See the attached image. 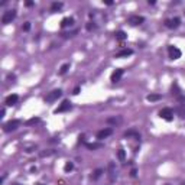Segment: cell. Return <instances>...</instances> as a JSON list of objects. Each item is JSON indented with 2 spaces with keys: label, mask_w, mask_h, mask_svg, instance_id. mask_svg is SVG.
<instances>
[{
  "label": "cell",
  "mask_w": 185,
  "mask_h": 185,
  "mask_svg": "<svg viewBox=\"0 0 185 185\" xmlns=\"http://www.w3.org/2000/svg\"><path fill=\"white\" fill-rule=\"evenodd\" d=\"M107 124H120L121 123V116H113V117H107L106 119Z\"/></svg>",
  "instance_id": "5bb4252c"
},
{
  "label": "cell",
  "mask_w": 185,
  "mask_h": 185,
  "mask_svg": "<svg viewBox=\"0 0 185 185\" xmlns=\"http://www.w3.org/2000/svg\"><path fill=\"white\" fill-rule=\"evenodd\" d=\"M101 174H103V169H100V168H98V169H95V171H94V174L91 175V179H94V181H95V179H98V178L101 176Z\"/></svg>",
  "instance_id": "ffe728a7"
},
{
  "label": "cell",
  "mask_w": 185,
  "mask_h": 185,
  "mask_svg": "<svg viewBox=\"0 0 185 185\" xmlns=\"http://www.w3.org/2000/svg\"><path fill=\"white\" fill-rule=\"evenodd\" d=\"M116 178H117L116 165H114V162H109V179H110V182H114Z\"/></svg>",
  "instance_id": "ba28073f"
},
{
  "label": "cell",
  "mask_w": 185,
  "mask_h": 185,
  "mask_svg": "<svg viewBox=\"0 0 185 185\" xmlns=\"http://www.w3.org/2000/svg\"><path fill=\"white\" fill-rule=\"evenodd\" d=\"M61 95H62V91H61L59 88H58V90H54V91H51L45 97V101L46 103H54V101H56Z\"/></svg>",
  "instance_id": "8992f818"
},
{
  "label": "cell",
  "mask_w": 185,
  "mask_h": 185,
  "mask_svg": "<svg viewBox=\"0 0 185 185\" xmlns=\"http://www.w3.org/2000/svg\"><path fill=\"white\" fill-rule=\"evenodd\" d=\"M176 113H178L182 119H185V103L184 104H179V106L176 107Z\"/></svg>",
  "instance_id": "ac0fdd59"
},
{
  "label": "cell",
  "mask_w": 185,
  "mask_h": 185,
  "mask_svg": "<svg viewBox=\"0 0 185 185\" xmlns=\"http://www.w3.org/2000/svg\"><path fill=\"white\" fill-rule=\"evenodd\" d=\"M62 6H64L62 1H54L51 4V12H58L59 9H62Z\"/></svg>",
  "instance_id": "e0dca14e"
},
{
  "label": "cell",
  "mask_w": 185,
  "mask_h": 185,
  "mask_svg": "<svg viewBox=\"0 0 185 185\" xmlns=\"http://www.w3.org/2000/svg\"><path fill=\"white\" fill-rule=\"evenodd\" d=\"M145 22V18L143 16H139V15H130L127 18V23L132 25V26H138V25H142Z\"/></svg>",
  "instance_id": "5b68a950"
},
{
  "label": "cell",
  "mask_w": 185,
  "mask_h": 185,
  "mask_svg": "<svg viewBox=\"0 0 185 185\" xmlns=\"http://www.w3.org/2000/svg\"><path fill=\"white\" fill-rule=\"evenodd\" d=\"M161 98H162L161 94H149L148 97H146L148 101H158V100H161Z\"/></svg>",
  "instance_id": "d6986e66"
},
{
  "label": "cell",
  "mask_w": 185,
  "mask_h": 185,
  "mask_svg": "<svg viewBox=\"0 0 185 185\" xmlns=\"http://www.w3.org/2000/svg\"><path fill=\"white\" fill-rule=\"evenodd\" d=\"M111 133H113V129H111V127H106V129H101V130H98V132H97V139H98V140H103V139L109 138Z\"/></svg>",
  "instance_id": "9c48e42d"
},
{
  "label": "cell",
  "mask_w": 185,
  "mask_h": 185,
  "mask_svg": "<svg viewBox=\"0 0 185 185\" xmlns=\"http://www.w3.org/2000/svg\"><path fill=\"white\" fill-rule=\"evenodd\" d=\"M54 153H55V150H49V152H41V158L51 156V155H54Z\"/></svg>",
  "instance_id": "484cf974"
},
{
  "label": "cell",
  "mask_w": 185,
  "mask_h": 185,
  "mask_svg": "<svg viewBox=\"0 0 185 185\" xmlns=\"http://www.w3.org/2000/svg\"><path fill=\"white\" fill-rule=\"evenodd\" d=\"M73 169H74V164H73V162H67V164H65V166H64L65 172H70V171H73Z\"/></svg>",
  "instance_id": "603a6c76"
},
{
  "label": "cell",
  "mask_w": 185,
  "mask_h": 185,
  "mask_svg": "<svg viewBox=\"0 0 185 185\" xmlns=\"http://www.w3.org/2000/svg\"><path fill=\"white\" fill-rule=\"evenodd\" d=\"M68 70H70V64H64L62 67H61V70H59V74H61V75H64L65 73L68 71Z\"/></svg>",
  "instance_id": "cb8c5ba5"
},
{
  "label": "cell",
  "mask_w": 185,
  "mask_h": 185,
  "mask_svg": "<svg viewBox=\"0 0 185 185\" xmlns=\"http://www.w3.org/2000/svg\"><path fill=\"white\" fill-rule=\"evenodd\" d=\"M80 90H81L80 87H75V88H74V91H73V94H74V95H77V94L80 92Z\"/></svg>",
  "instance_id": "4dcf8cb0"
},
{
  "label": "cell",
  "mask_w": 185,
  "mask_h": 185,
  "mask_svg": "<svg viewBox=\"0 0 185 185\" xmlns=\"http://www.w3.org/2000/svg\"><path fill=\"white\" fill-rule=\"evenodd\" d=\"M123 74H124V70H121V68L116 70V71L111 74V77H110L111 83H119V81L121 80V77H123Z\"/></svg>",
  "instance_id": "8fae6325"
},
{
  "label": "cell",
  "mask_w": 185,
  "mask_h": 185,
  "mask_svg": "<svg viewBox=\"0 0 185 185\" xmlns=\"http://www.w3.org/2000/svg\"><path fill=\"white\" fill-rule=\"evenodd\" d=\"M159 117L166 121H172L174 120V110L169 109V107H164L162 110L159 111Z\"/></svg>",
  "instance_id": "7a4b0ae2"
},
{
  "label": "cell",
  "mask_w": 185,
  "mask_h": 185,
  "mask_svg": "<svg viewBox=\"0 0 185 185\" xmlns=\"http://www.w3.org/2000/svg\"><path fill=\"white\" fill-rule=\"evenodd\" d=\"M18 101H19V95H18V94H10V95L6 97L4 104H6V106H9V107H12V106H15Z\"/></svg>",
  "instance_id": "7c38bea8"
},
{
  "label": "cell",
  "mask_w": 185,
  "mask_h": 185,
  "mask_svg": "<svg viewBox=\"0 0 185 185\" xmlns=\"http://www.w3.org/2000/svg\"><path fill=\"white\" fill-rule=\"evenodd\" d=\"M29 29H30V22H25V25H23V30L28 32Z\"/></svg>",
  "instance_id": "f1b7e54d"
},
{
  "label": "cell",
  "mask_w": 185,
  "mask_h": 185,
  "mask_svg": "<svg viewBox=\"0 0 185 185\" xmlns=\"http://www.w3.org/2000/svg\"><path fill=\"white\" fill-rule=\"evenodd\" d=\"M26 6L30 7V6H33V1H26Z\"/></svg>",
  "instance_id": "d6a6232c"
},
{
  "label": "cell",
  "mask_w": 185,
  "mask_h": 185,
  "mask_svg": "<svg viewBox=\"0 0 185 185\" xmlns=\"http://www.w3.org/2000/svg\"><path fill=\"white\" fill-rule=\"evenodd\" d=\"M136 138V139H140V135H139V132H136L135 129H130L127 132H124V138Z\"/></svg>",
  "instance_id": "2e32d148"
},
{
  "label": "cell",
  "mask_w": 185,
  "mask_h": 185,
  "mask_svg": "<svg viewBox=\"0 0 185 185\" xmlns=\"http://www.w3.org/2000/svg\"><path fill=\"white\" fill-rule=\"evenodd\" d=\"M132 54H133V49L124 48V49H121V51H119V52L116 54V58H126V56H130Z\"/></svg>",
  "instance_id": "4fadbf2b"
},
{
  "label": "cell",
  "mask_w": 185,
  "mask_h": 185,
  "mask_svg": "<svg viewBox=\"0 0 185 185\" xmlns=\"http://www.w3.org/2000/svg\"><path fill=\"white\" fill-rule=\"evenodd\" d=\"M4 113H6V110H4V109H1V111H0V114H1V116H0V117H3V116H4Z\"/></svg>",
  "instance_id": "836d02e7"
},
{
  "label": "cell",
  "mask_w": 185,
  "mask_h": 185,
  "mask_svg": "<svg viewBox=\"0 0 185 185\" xmlns=\"http://www.w3.org/2000/svg\"><path fill=\"white\" fill-rule=\"evenodd\" d=\"M181 25V19L179 18H172V19H166L165 20V26L169 29H176Z\"/></svg>",
  "instance_id": "52a82bcc"
},
{
  "label": "cell",
  "mask_w": 185,
  "mask_h": 185,
  "mask_svg": "<svg viewBox=\"0 0 185 185\" xmlns=\"http://www.w3.org/2000/svg\"><path fill=\"white\" fill-rule=\"evenodd\" d=\"M95 26H97V25H95L94 22H88V23H87V30H92V29H95Z\"/></svg>",
  "instance_id": "4316f807"
},
{
  "label": "cell",
  "mask_w": 185,
  "mask_h": 185,
  "mask_svg": "<svg viewBox=\"0 0 185 185\" xmlns=\"http://www.w3.org/2000/svg\"><path fill=\"white\" fill-rule=\"evenodd\" d=\"M74 25V18H64L61 22V28H68Z\"/></svg>",
  "instance_id": "9a60e30c"
},
{
  "label": "cell",
  "mask_w": 185,
  "mask_h": 185,
  "mask_svg": "<svg viewBox=\"0 0 185 185\" xmlns=\"http://www.w3.org/2000/svg\"><path fill=\"white\" fill-rule=\"evenodd\" d=\"M71 101H68V100H64V101L61 103V106L58 107V109H55V113L58 114V113H64V111H68L71 110Z\"/></svg>",
  "instance_id": "30bf717a"
},
{
  "label": "cell",
  "mask_w": 185,
  "mask_h": 185,
  "mask_svg": "<svg viewBox=\"0 0 185 185\" xmlns=\"http://www.w3.org/2000/svg\"><path fill=\"white\" fill-rule=\"evenodd\" d=\"M38 185H42V184H38Z\"/></svg>",
  "instance_id": "8d00e7d4"
},
{
  "label": "cell",
  "mask_w": 185,
  "mask_h": 185,
  "mask_svg": "<svg viewBox=\"0 0 185 185\" xmlns=\"http://www.w3.org/2000/svg\"><path fill=\"white\" fill-rule=\"evenodd\" d=\"M130 175H132V176H136V169H132V172H130Z\"/></svg>",
  "instance_id": "1f68e13d"
},
{
  "label": "cell",
  "mask_w": 185,
  "mask_h": 185,
  "mask_svg": "<svg viewBox=\"0 0 185 185\" xmlns=\"http://www.w3.org/2000/svg\"><path fill=\"white\" fill-rule=\"evenodd\" d=\"M20 123H22L20 120H10V121H7V123L3 124V130H4L6 133L13 132V130H16L19 126H20Z\"/></svg>",
  "instance_id": "3957f363"
},
{
  "label": "cell",
  "mask_w": 185,
  "mask_h": 185,
  "mask_svg": "<svg viewBox=\"0 0 185 185\" xmlns=\"http://www.w3.org/2000/svg\"><path fill=\"white\" fill-rule=\"evenodd\" d=\"M15 18H16V10L15 9L6 10L3 13V16H1V23L3 25H9V23H12V20H15Z\"/></svg>",
  "instance_id": "6da1fadb"
},
{
  "label": "cell",
  "mask_w": 185,
  "mask_h": 185,
  "mask_svg": "<svg viewBox=\"0 0 185 185\" xmlns=\"http://www.w3.org/2000/svg\"><path fill=\"white\" fill-rule=\"evenodd\" d=\"M12 185H19V184H12Z\"/></svg>",
  "instance_id": "e575fe53"
},
{
  "label": "cell",
  "mask_w": 185,
  "mask_h": 185,
  "mask_svg": "<svg viewBox=\"0 0 185 185\" xmlns=\"http://www.w3.org/2000/svg\"><path fill=\"white\" fill-rule=\"evenodd\" d=\"M117 156L120 161H124V158H126V152H124V149H119V152H117Z\"/></svg>",
  "instance_id": "d4e9b609"
},
{
  "label": "cell",
  "mask_w": 185,
  "mask_h": 185,
  "mask_svg": "<svg viewBox=\"0 0 185 185\" xmlns=\"http://www.w3.org/2000/svg\"><path fill=\"white\" fill-rule=\"evenodd\" d=\"M38 121H39V117H33V119H30V120L26 121V124H35Z\"/></svg>",
  "instance_id": "83f0119b"
},
{
  "label": "cell",
  "mask_w": 185,
  "mask_h": 185,
  "mask_svg": "<svg viewBox=\"0 0 185 185\" xmlns=\"http://www.w3.org/2000/svg\"><path fill=\"white\" fill-rule=\"evenodd\" d=\"M168 54H169V58H171V59H179L181 55H182L181 49L176 48V46H174V45L168 46Z\"/></svg>",
  "instance_id": "277c9868"
},
{
  "label": "cell",
  "mask_w": 185,
  "mask_h": 185,
  "mask_svg": "<svg viewBox=\"0 0 185 185\" xmlns=\"http://www.w3.org/2000/svg\"><path fill=\"white\" fill-rule=\"evenodd\" d=\"M33 150H36V146H29V148H25V152H28V153L33 152Z\"/></svg>",
  "instance_id": "f546056e"
},
{
  "label": "cell",
  "mask_w": 185,
  "mask_h": 185,
  "mask_svg": "<svg viewBox=\"0 0 185 185\" xmlns=\"http://www.w3.org/2000/svg\"><path fill=\"white\" fill-rule=\"evenodd\" d=\"M114 35H116V39H120V41H123V39H126V38H127V35H126V33H124L123 30H119V32H116Z\"/></svg>",
  "instance_id": "7402d4cb"
},
{
  "label": "cell",
  "mask_w": 185,
  "mask_h": 185,
  "mask_svg": "<svg viewBox=\"0 0 185 185\" xmlns=\"http://www.w3.org/2000/svg\"><path fill=\"white\" fill-rule=\"evenodd\" d=\"M85 146L88 149H92V150H94V149H98V148H103L101 143H85Z\"/></svg>",
  "instance_id": "44dd1931"
},
{
  "label": "cell",
  "mask_w": 185,
  "mask_h": 185,
  "mask_svg": "<svg viewBox=\"0 0 185 185\" xmlns=\"http://www.w3.org/2000/svg\"><path fill=\"white\" fill-rule=\"evenodd\" d=\"M165 185H171V184H165Z\"/></svg>",
  "instance_id": "d590c367"
},
{
  "label": "cell",
  "mask_w": 185,
  "mask_h": 185,
  "mask_svg": "<svg viewBox=\"0 0 185 185\" xmlns=\"http://www.w3.org/2000/svg\"><path fill=\"white\" fill-rule=\"evenodd\" d=\"M182 185H185V184H182Z\"/></svg>",
  "instance_id": "74e56055"
}]
</instances>
